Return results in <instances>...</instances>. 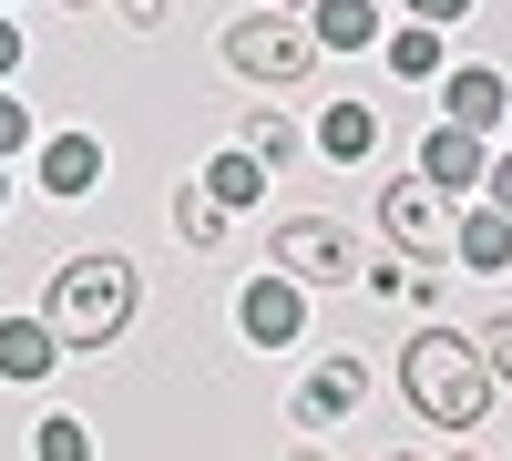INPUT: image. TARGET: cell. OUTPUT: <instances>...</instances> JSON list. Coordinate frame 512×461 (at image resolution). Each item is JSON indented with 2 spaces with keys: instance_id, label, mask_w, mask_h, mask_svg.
Masks as SVG:
<instances>
[{
  "instance_id": "cell-1",
  "label": "cell",
  "mask_w": 512,
  "mask_h": 461,
  "mask_svg": "<svg viewBox=\"0 0 512 461\" xmlns=\"http://www.w3.org/2000/svg\"><path fill=\"white\" fill-rule=\"evenodd\" d=\"M400 400L431 431H482V410H492L482 339H461V328H420V339H400Z\"/></svg>"
},
{
  "instance_id": "cell-2",
  "label": "cell",
  "mask_w": 512,
  "mask_h": 461,
  "mask_svg": "<svg viewBox=\"0 0 512 461\" xmlns=\"http://www.w3.org/2000/svg\"><path fill=\"white\" fill-rule=\"evenodd\" d=\"M41 318H52L62 349H113L123 328H134V267H123V257H72V267H52Z\"/></svg>"
},
{
  "instance_id": "cell-3",
  "label": "cell",
  "mask_w": 512,
  "mask_h": 461,
  "mask_svg": "<svg viewBox=\"0 0 512 461\" xmlns=\"http://www.w3.org/2000/svg\"><path fill=\"white\" fill-rule=\"evenodd\" d=\"M226 72L287 93V82L318 72V41H308V21H297V11H246V21H226Z\"/></svg>"
},
{
  "instance_id": "cell-4",
  "label": "cell",
  "mask_w": 512,
  "mask_h": 461,
  "mask_svg": "<svg viewBox=\"0 0 512 461\" xmlns=\"http://www.w3.org/2000/svg\"><path fill=\"white\" fill-rule=\"evenodd\" d=\"M267 246H277V277H297V287H349L359 277V236L338 216H287Z\"/></svg>"
},
{
  "instance_id": "cell-5",
  "label": "cell",
  "mask_w": 512,
  "mask_h": 461,
  "mask_svg": "<svg viewBox=\"0 0 512 461\" xmlns=\"http://www.w3.org/2000/svg\"><path fill=\"white\" fill-rule=\"evenodd\" d=\"M369 400V359H349V349H328V359H308L297 369V390H287V410H297V431H338L349 410Z\"/></svg>"
},
{
  "instance_id": "cell-6",
  "label": "cell",
  "mask_w": 512,
  "mask_h": 461,
  "mask_svg": "<svg viewBox=\"0 0 512 461\" xmlns=\"http://www.w3.org/2000/svg\"><path fill=\"white\" fill-rule=\"evenodd\" d=\"M379 236H390V257H441L451 246V226H441V195L420 185V175H400V185H379Z\"/></svg>"
},
{
  "instance_id": "cell-7",
  "label": "cell",
  "mask_w": 512,
  "mask_h": 461,
  "mask_svg": "<svg viewBox=\"0 0 512 461\" xmlns=\"http://www.w3.org/2000/svg\"><path fill=\"white\" fill-rule=\"evenodd\" d=\"M236 328H246V349H297V328H308V287L297 277H246L236 287Z\"/></svg>"
},
{
  "instance_id": "cell-8",
  "label": "cell",
  "mask_w": 512,
  "mask_h": 461,
  "mask_svg": "<svg viewBox=\"0 0 512 461\" xmlns=\"http://www.w3.org/2000/svg\"><path fill=\"white\" fill-rule=\"evenodd\" d=\"M502 113H512V82L492 72V62H451L441 72V123H461V134H502Z\"/></svg>"
},
{
  "instance_id": "cell-9",
  "label": "cell",
  "mask_w": 512,
  "mask_h": 461,
  "mask_svg": "<svg viewBox=\"0 0 512 461\" xmlns=\"http://www.w3.org/2000/svg\"><path fill=\"white\" fill-rule=\"evenodd\" d=\"M482 164H492V144L461 134V123H431V134H420V185H431V195H472Z\"/></svg>"
},
{
  "instance_id": "cell-10",
  "label": "cell",
  "mask_w": 512,
  "mask_h": 461,
  "mask_svg": "<svg viewBox=\"0 0 512 461\" xmlns=\"http://www.w3.org/2000/svg\"><path fill=\"white\" fill-rule=\"evenodd\" d=\"M52 369H62V339H52V318H0V380L41 390Z\"/></svg>"
},
{
  "instance_id": "cell-11",
  "label": "cell",
  "mask_w": 512,
  "mask_h": 461,
  "mask_svg": "<svg viewBox=\"0 0 512 461\" xmlns=\"http://www.w3.org/2000/svg\"><path fill=\"white\" fill-rule=\"evenodd\" d=\"M318 52H379V0H308Z\"/></svg>"
},
{
  "instance_id": "cell-12",
  "label": "cell",
  "mask_w": 512,
  "mask_h": 461,
  "mask_svg": "<svg viewBox=\"0 0 512 461\" xmlns=\"http://www.w3.org/2000/svg\"><path fill=\"white\" fill-rule=\"evenodd\" d=\"M451 257L472 267V277H502V267H512V216H492V205H472V216L451 226Z\"/></svg>"
},
{
  "instance_id": "cell-13",
  "label": "cell",
  "mask_w": 512,
  "mask_h": 461,
  "mask_svg": "<svg viewBox=\"0 0 512 461\" xmlns=\"http://www.w3.org/2000/svg\"><path fill=\"white\" fill-rule=\"evenodd\" d=\"M41 185H52V195H93L103 185V144L93 134H52V144H41Z\"/></svg>"
},
{
  "instance_id": "cell-14",
  "label": "cell",
  "mask_w": 512,
  "mask_h": 461,
  "mask_svg": "<svg viewBox=\"0 0 512 461\" xmlns=\"http://www.w3.org/2000/svg\"><path fill=\"white\" fill-rule=\"evenodd\" d=\"M379 62H390L400 82H431V72H451V62H441V31H431V21H400V31H379Z\"/></svg>"
},
{
  "instance_id": "cell-15",
  "label": "cell",
  "mask_w": 512,
  "mask_h": 461,
  "mask_svg": "<svg viewBox=\"0 0 512 461\" xmlns=\"http://www.w3.org/2000/svg\"><path fill=\"white\" fill-rule=\"evenodd\" d=\"M205 195H216L226 216H246V205H267V164L236 144V154H216V164H205Z\"/></svg>"
},
{
  "instance_id": "cell-16",
  "label": "cell",
  "mask_w": 512,
  "mask_h": 461,
  "mask_svg": "<svg viewBox=\"0 0 512 461\" xmlns=\"http://www.w3.org/2000/svg\"><path fill=\"white\" fill-rule=\"evenodd\" d=\"M369 144H379V113H369V103H328V113H318V154H328V164H359Z\"/></svg>"
},
{
  "instance_id": "cell-17",
  "label": "cell",
  "mask_w": 512,
  "mask_h": 461,
  "mask_svg": "<svg viewBox=\"0 0 512 461\" xmlns=\"http://www.w3.org/2000/svg\"><path fill=\"white\" fill-rule=\"evenodd\" d=\"M175 226H185V246H226V205L205 195V185H185L175 195Z\"/></svg>"
},
{
  "instance_id": "cell-18",
  "label": "cell",
  "mask_w": 512,
  "mask_h": 461,
  "mask_svg": "<svg viewBox=\"0 0 512 461\" xmlns=\"http://www.w3.org/2000/svg\"><path fill=\"white\" fill-rule=\"evenodd\" d=\"M31 461H93V431H82L72 410H52V421L31 431Z\"/></svg>"
},
{
  "instance_id": "cell-19",
  "label": "cell",
  "mask_w": 512,
  "mask_h": 461,
  "mask_svg": "<svg viewBox=\"0 0 512 461\" xmlns=\"http://www.w3.org/2000/svg\"><path fill=\"white\" fill-rule=\"evenodd\" d=\"M246 154H256V164H287V154H297V123L256 113V123H246Z\"/></svg>"
},
{
  "instance_id": "cell-20",
  "label": "cell",
  "mask_w": 512,
  "mask_h": 461,
  "mask_svg": "<svg viewBox=\"0 0 512 461\" xmlns=\"http://www.w3.org/2000/svg\"><path fill=\"white\" fill-rule=\"evenodd\" d=\"M0 154H31V113H21L11 82H0Z\"/></svg>"
},
{
  "instance_id": "cell-21",
  "label": "cell",
  "mask_w": 512,
  "mask_h": 461,
  "mask_svg": "<svg viewBox=\"0 0 512 461\" xmlns=\"http://www.w3.org/2000/svg\"><path fill=\"white\" fill-rule=\"evenodd\" d=\"M482 185H492V195H482L492 216H512V154H492V164H482Z\"/></svg>"
},
{
  "instance_id": "cell-22",
  "label": "cell",
  "mask_w": 512,
  "mask_h": 461,
  "mask_svg": "<svg viewBox=\"0 0 512 461\" xmlns=\"http://www.w3.org/2000/svg\"><path fill=\"white\" fill-rule=\"evenodd\" d=\"M482 359H492V369H502V380H512V308H502V318L482 328Z\"/></svg>"
},
{
  "instance_id": "cell-23",
  "label": "cell",
  "mask_w": 512,
  "mask_h": 461,
  "mask_svg": "<svg viewBox=\"0 0 512 461\" xmlns=\"http://www.w3.org/2000/svg\"><path fill=\"white\" fill-rule=\"evenodd\" d=\"M400 11H410V21H431V31H451L461 11H472V0H400Z\"/></svg>"
},
{
  "instance_id": "cell-24",
  "label": "cell",
  "mask_w": 512,
  "mask_h": 461,
  "mask_svg": "<svg viewBox=\"0 0 512 461\" xmlns=\"http://www.w3.org/2000/svg\"><path fill=\"white\" fill-rule=\"evenodd\" d=\"M113 11L134 21V31H164V11H175V0H113Z\"/></svg>"
},
{
  "instance_id": "cell-25",
  "label": "cell",
  "mask_w": 512,
  "mask_h": 461,
  "mask_svg": "<svg viewBox=\"0 0 512 461\" xmlns=\"http://www.w3.org/2000/svg\"><path fill=\"white\" fill-rule=\"evenodd\" d=\"M0 72H21V21L0 11Z\"/></svg>"
},
{
  "instance_id": "cell-26",
  "label": "cell",
  "mask_w": 512,
  "mask_h": 461,
  "mask_svg": "<svg viewBox=\"0 0 512 461\" xmlns=\"http://www.w3.org/2000/svg\"><path fill=\"white\" fill-rule=\"evenodd\" d=\"M287 461H328V451H318V441H297V451H287Z\"/></svg>"
},
{
  "instance_id": "cell-27",
  "label": "cell",
  "mask_w": 512,
  "mask_h": 461,
  "mask_svg": "<svg viewBox=\"0 0 512 461\" xmlns=\"http://www.w3.org/2000/svg\"><path fill=\"white\" fill-rule=\"evenodd\" d=\"M62 11H93V0H62Z\"/></svg>"
},
{
  "instance_id": "cell-28",
  "label": "cell",
  "mask_w": 512,
  "mask_h": 461,
  "mask_svg": "<svg viewBox=\"0 0 512 461\" xmlns=\"http://www.w3.org/2000/svg\"><path fill=\"white\" fill-rule=\"evenodd\" d=\"M267 11H297V0H267Z\"/></svg>"
},
{
  "instance_id": "cell-29",
  "label": "cell",
  "mask_w": 512,
  "mask_h": 461,
  "mask_svg": "<svg viewBox=\"0 0 512 461\" xmlns=\"http://www.w3.org/2000/svg\"><path fill=\"white\" fill-rule=\"evenodd\" d=\"M0 205H11V175H0Z\"/></svg>"
},
{
  "instance_id": "cell-30",
  "label": "cell",
  "mask_w": 512,
  "mask_h": 461,
  "mask_svg": "<svg viewBox=\"0 0 512 461\" xmlns=\"http://www.w3.org/2000/svg\"><path fill=\"white\" fill-rule=\"evenodd\" d=\"M451 461H482V451H451Z\"/></svg>"
},
{
  "instance_id": "cell-31",
  "label": "cell",
  "mask_w": 512,
  "mask_h": 461,
  "mask_svg": "<svg viewBox=\"0 0 512 461\" xmlns=\"http://www.w3.org/2000/svg\"><path fill=\"white\" fill-rule=\"evenodd\" d=\"M502 134H512V113H502Z\"/></svg>"
},
{
  "instance_id": "cell-32",
  "label": "cell",
  "mask_w": 512,
  "mask_h": 461,
  "mask_svg": "<svg viewBox=\"0 0 512 461\" xmlns=\"http://www.w3.org/2000/svg\"><path fill=\"white\" fill-rule=\"evenodd\" d=\"M390 461H410V451H390Z\"/></svg>"
},
{
  "instance_id": "cell-33",
  "label": "cell",
  "mask_w": 512,
  "mask_h": 461,
  "mask_svg": "<svg viewBox=\"0 0 512 461\" xmlns=\"http://www.w3.org/2000/svg\"><path fill=\"white\" fill-rule=\"evenodd\" d=\"M0 11H11V0H0Z\"/></svg>"
}]
</instances>
